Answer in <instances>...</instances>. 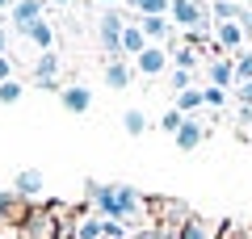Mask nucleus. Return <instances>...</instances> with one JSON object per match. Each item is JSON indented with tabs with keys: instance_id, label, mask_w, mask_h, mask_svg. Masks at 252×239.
<instances>
[{
	"instance_id": "1a4fd4ad",
	"label": "nucleus",
	"mask_w": 252,
	"mask_h": 239,
	"mask_svg": "<svg viewBox=\"0 0 252 239\" xmlns=\"http://www.w3.org/2000/svg\"><path fill=\"white\" fill-rule=\"evenodd\" d=\"M13 193L17 197H42V172L38 168H21L13 180Z\"/></svg>"
},
{
	"instance_id": "0eeeda50",
	"label": "nucleus",
	"mask_w": 252,
	"mask_h": 239,
	"mask_svg": "<svg viewBox=\"0 0 252 239\" xmlns=\"http://www.w3.org/2000/svg\"><path fill=\"white\" fill-rule=\"evenodd\" d=\"M135 67H139V76H160V71L168 67V51H164V46H147L135 59Z\"/></svg>"
},
{
	"instance_id": "4be33fe9",
	"label": "nucleus",
	"mask_w": 252,
	"mask_h": 239,
	"mask_svg": "<svg viewBox=\"0 0 252 239\" xmlns=\"http://www.w3.org/2000/svg\"><path fill=\"white\" fill-rule=\"evenodd\" d=\"M202 105H206V101H202V89H185V92H181V97H177V114H193V109H202Z\"/></svg>"
},
{
	"instance_id": "7c9ffc66",
	"label": "nucleus",
	"mask_w": 252,
	"mask_h": 239,
	"mask_svg": "<svg viewBox=\"0 0 252 239\" xmlns=\"http://www.w3.org/2000/svg\"><path fill=\"white\" fill-rule=\"evenodd\" d=\"M235 92H240V105H252V80H248V84H240Z\"/></svg>"
},
{
	"instance_id": "f257e3e1",
	"label": "nucleus",
	"mask_w": 252,
	"mask_h": 239,
	"mask_svg": "<svg viewBox=\"0 0 252 239\" xmlns=\"http://www.w3.org/2000/svg\"><path fill=\"white\" fill-rule=\"evenodd\" d=\"M55 218H59V206H42V210H30L17 222V231H21V239H59L63 222H55Z\"/></svg>"
},
{
	"instance_id": "cd10ccee",
	"label": "nucleus",
	"mask_w": 252,
	"mask_h": 239,
	"mask_svg": "<svg viewBox=\"0 0 252 239\" xmlns=\"http://www.w3.org/2000/svg\"><path fill=\"white\" fill-rule=\"evenodd\" d=\"M130 239H164V227L160 222H147L143 231H130Z\"/></svg>"
},
{
	"instance_id": "aec40b11",
	"label": "nucleus",
	"mask_w": 252,
	"mask_h": 239,
	"mask_svg": "<svg viewBox=\"0 0 252 239\" xmlns=\"http://www.w3.org/2000/svg\"><path fill=\"white\" fill-rule=\"evenodd\" d=\"M122 130L130 134V139H143V130H147L143 109H126V114H122Z\"/></svg>"
},
{
	"instance_id": "393cba45",
	"label": "nucleus",
	"mask_w": 252,
	"mask_h": 239,
	"mask_svg": "<svg viewBox=\"0 0 252 239\" xmlns=\"http://www.w3.org/2000/svg\"><path fill=\"white\" fill-rule=\"evenodd\" d=\"M252 80V55L244 51V55H235V84H248Z\"/></svg>"
},
{
	"instance_id": "b1692460",
	"label": "nucleus",
	"mask_w": 252,
	"mask_h": 239,
	"mask_svg": "<svg viewBox=\"0 0 252 239\" xmlns=\"http://www.w3.org/2000/svg\"><path fill=\"white\" fill-rule=\"evenodd\" d=\"M21 92H26V84H21V80H4V84H0V105H17Z\"/></svg>"
},
{
	"instance_id": "6e6552de",
	"label": "nucleus",
	"mask_w": 252,
	"mask_h": 239,
	"mask_svg": "<svg viewBox=\"0 0 252 239\" xmlns=\"http://www.w3.org/2000/svg\"><path fill=\"white\" fill-rule=\"evenodd\" d=\"M215 26H219V38H215V42H219V51H240V46H244V38H248L240 21H215Z\"/></svg>"
},
{
	"instance_id": "f704fd0d",
	"label": "nucleus",
	"mask_w": 252,
	"mask_h": 239,
	"mask_svg": "<svg viewBox=\"0 0 252 239\" xmlns=\"http://www.w3.org/2000/svg\"><path fill=\"white\" fill-rule=\"evenodd\" d=\"M55 4H72V0H55Z\"/></svg>"
},
{
	"instance_id": "ddd939ff",
	"label": "nucleus",
	"mask_w": 252,
	"mask_h": 239,
	"mask_svg": "<svg viewBox=\"0 0 252 239\" xmlns=\"http://www.w3.org/2000/svg\"><path fill=\"white\" fill-rule=\"evenodd\" d=\"M135 26L143 30V38H152V42H160V38L172 34V21L168 17H135Z\"/></svg>"
},
{
	"instance_id": "f3484780",
	"label": "nucleus",
	"mask_w": 252,
	"mask_h": 239,
	"mask_svg": "<svg viewBox=\"0 0 252 239\" xmlns=\"http://www.w3.org/2000/svg\"><path fill=\"white\" fill-rule=\"evenodd\" d=\"M244 13H248V9H244L240 0H215V4H210V17H215V21H240Z\"/></svg>"
},
{
	"instance_id": "2eb2a0df",
	"label": "nucleus",
	"mask_w": 252,
	"mask_h": 239,
	"mask_svg": "<svg viewBox=\"0 0 252 239\" xmlns=\"http://www.w3.org/2000/svg\"><path fill=\"white\" fill-rule=\"evenodd\" d=\"M101 222H105L101 214H80V218L72 222V235L76 239H101Z\"/></svg>"
},
{
	"instance_id": "6ab92c4d",
	"label": "nucleus",
	"mask_w": 252,
	"mask_h": 239,
	"mask_svg": "<svg viewBox=\"0 0 252 239\" xmlns=\"http://www.w3.org/2000/svg\"><path fill=\"white\" fill-rule=\"evenodd\" d=\"M168 59L177 63V71H193V63H198V42H189V46H177V51H168Z\"/></svg>"
},
{
	"instance_id": "f8f14e48",
	"label": "nucleus",
	"mask_w": 252,
	"mask_h": 239,
	"mask_svg": "<svg viewBox=\"0 0 252 239\" xmlns=\"http://www.w3.org/2000/svg\"><path fill=\"white\" fill-rule=\"evenodd\" d=\"M26 214H30V210H21V197L13 193V189H9V193L0 189V227H9L13 218H26Z\"/></svg>"
},
{
	"instance_id": "4468645a",
	"label": "nucleus",
	"mask_w": 252,
	"mask_h": 239,
	"mask_svg": "<svg viewBox=\"0 0 252 239\" xmlns=\"http://www.w3.org/2000/svg\"><path fill=\"white\" fill-rule=\"evenodd\" d=\"M210 84L227 92V89L235 84V63H231V59H215V63H210Z\"/></svg>"
},
{
	"instance_id": "72a5a7b5",
	"label": "nucleus",
	"mask_w": 252,
	"mask_h": 239,
	"mask_svg": "<svg viewBox=\"0 0 252 239\" xmlns=\"http://www.w3.org/2000/svg\"><path fill=\"white\" fill-rule=\"evenodd\" d=\"M97 4H118V0H97Z\"/></svg>"
},
{
	"instance_id": "c85d7f7f",
	"label": "nucleus",
	"mask_w": 252,
	"mask_h": 239,
	"mask_svg": "<svg viewBox=\"0 0 252 239\" xmlns=\"http://www.w3.org/2000/svg\"><path fill=\"white\" fill-rule=\"evenodd\" d=\"M172 89H177V97L189 89V71H177V67H172Z\"/></svg>"
},
{
	"instance_id": "20e7f679",
	"label": "nucleus",
	"mask_w": 252,
	"mask_h": 239,
	"mask_svg": "<svg viewBox=\"0 0 252 239\" xmlns=\"http://www.w3.org/2000/svg\"><path fill=\"white\" fill-rule=\"evenodd\" d=\"M9 21H13V30H17V34H30V26H34V21H42V0H13Z\"/></svg>"
},
{
	"instance_id": "9d476101",
	"label": "nucleus",
	"mask_w": 252,
	"mask_h": 239,
	"mask_svg": "<svg viewBox=\"0 0 252 239\" xmlns=\"http://www.w3.org/2000/svg\"><path fill=\"white\" fill-rule=\"evenodd\" d=\"M172 139H177V147H181V151H193V147H202V139H206V126L193 122V118H185V126H181Z\"/></svg>"
},
{
	"instance_id": "c756f323",
	"label": "nucleus",
	"mask_w": 252,
	"mask_h": 239,
	"mask_svg": "<svg viewBox=\"0 0 252 239\" xmlns=\"http://www.w3.org/2000/svg\"><path fill=\"white\" fill-rule=\"evenodd\" d=\"M4 80H13V59L9 55H0V84H4Z\"/></svg>"
},
{
	"instance_id": "7ed1b4c3",
	"label": "nucleus",
	"mask_w": 252,
	"mask_h": 239,
	"mask_svg": "<svg viewBox=\"0 0 252 239\" xmlns=\"http://www.w3.org/2000/svg\"><path fill=\"white\" fill-rule=\"evenodd\" d=\"M122 30H126V17L118 9H109V13L97 17V38H101V46L109 51V63L122 59Z\"/></svg>"
},
{
	"instance_id": "39448f33",
	"label": "nucleus",
	"mask_w": 252,
	"mask_h": 239,
	"mask_svg": "<svg viewBox=\"0 0 252 239\" xmlns=\"http://www.w3.org/2000/svg\"><path fill=\"white\" fill-rule=\"evenodd\" d=\"M59 101H63L67 114H89V109H93V89H84V84H67V89L59 92Z\"/></svg>"
},
{
	"instance_id": "423d86ee",
	"label": "nucleus",
	"mask_w": 252,
	"mask_h": 239,
	"mask_svg": "<svg viewBox=\"0 0 252 239\" xmlns=\"http://www.w3.org/2000/svg\"><path fill=\"white\" fill-rule=\"evenodd\" d=\"M177 239H219V222H210V218H198V214H189V218L181 222Z\"/></svg>"
},
{
	"instance_id": "f03ea898",
	"label": "nucleus",
	"mask_w": 252,
	"mask_h": 239,
	"mask_svg": "<svg viewBox=\"0 0 252 239\" xmlns=\"http://www.w3.org/2000/svg\"><path fill=\"white\" fill-rule=\"evenodd\" d=\"M168 21H177L181 30H210L215 26V17H210V9L202 4V0H172L168 4Z\"/></svg>"
},
{
	"instance_id": "2f4dec72",
	"label": "nucleus",
	"mask_w": 252,
	"mask_h": 239,
	"mask_svg": "<svg viewBox=\"0 0 252 239\" xmlns=\"http://www.w3.org/2000/svg\"><path fill=\"white\" fill-rule=\"evenodd\" d=\"M240 122H252V105H240Z\"/></svg>"
},
{
	"instance_id": "412c9836",
	"label": "nucleus",
	"mask_w": 252,
	"mask_h": 239,
	"mask_svg": "<svg viewBox=\"0 0 252 239\" xmlns=\"http://www.w3.org/2000/svg\"><path fill=\"white\" fill-rule=\"evenodd\" d=\"M139 9V17H168V4L172 0H130Z\"/></svg>"
},
{
	"instance_id": "a878e982",
	"label": "nucleus",
	"mask_w": 252,
	"mask_h": 239,
	"mask_svg": "<svg viewBox=\"0 0 252 239\" xmlns=\"http://www.w3.org/2000/svg\"><path fill=\"white\" fill-rule=\"evenodd\" d=\"M181 126H185V114H177V109H168V114L160 118V130H164V134H177Z\"/></svg>"
},
{
	"instance_id": "9b49d317",
	"label": "nucleus",
	"mask_w": 252,
	"mask_h": 239,
	"mask_svg": "<svg viewBox=\"0 0 252 239\" xmlns=\"http://www.w3.org/2000/svg\"><path fill=\"white\" fill-rule=\"evenodd\" d=\"M147 46H152V42L143 38V30H139L135 21H126V30H122V59H126V55H135V59H139Z\"/></svg>"
},
{
	"instance_id": "bb28decb",
	"label": "nucleus",
	"mask_w": 252,
	"mask_h": 239,
	"mask_svg": "<svg viewBox=\"0 0 252 239\" xmlns=\"http://www.w3.org/2000/svg\"><path fill=\"white\" fill-rule=\"evenodd\" d=\"M202 101H206L210 109H223V101H227V92H223V89H215V84H210V89H202Z\"/></svg>"
},
{
	"instance_id": "dca6fc26",
	"label": "nucleus",
	"mask_w": 252,
	"mask_h": 239,
	"mask_svg": "<svg viewBox=\"0 0 252 239\" xmlns=\"http://www.w3.org/2000/svg\"><path fill=\"white\" fill-rule=\"evenodd\" d=\"M26 38H34V46H38V51H42V55H46V51H55V26H51V21H46V17H42V21H34Z\"/></svg>"
},
{
	"instance_id": "5701e85b",
	"label": "nucleus",
	"mask_w": 252,
	"mask_h": 239,
	"mask_svg": "<svg viewBox=\"0 0 252 239\" xmlns=\"http://www.w3.org/2000/svg\"><path fill=\"white\" fill-rule=\"evenodd\" d=\"M38 84H42V80H55V71H59V55H55V51H46L42 55V59H38Z\"/></svg>"
},
{
	"instance_id": "473e14b6",
	"label": "nucleus",
	"mask_w": 252,
	"mask_h": 239,
	"mask_svg": "<svg viewBox=\"0 0 252 239\" xmlns=\"http://www.w3.org/2000/svg\"><path fill=\"white\" fill-rule=\"evenodd\" d=\"M0 9H13V0H0Z\"/></svg>"
},
{
	"instance_id": "a211bd4d",
	"label": "nucleus",
	"mask_w": 252,
	"mask_h": 239,
	"mask_svg": "<svg viewBox=\"0 0 252 239\" xmlns=\"http://www.w3.org/2000/svg\"><path fill=\"white\" fill-rule=\"evenodd\" d=\"M105 84L114 92H122L126 84H130V67H126V59H118V63H105Z\"/></svg>"
}]
</instances>
